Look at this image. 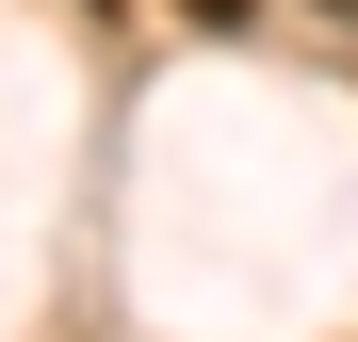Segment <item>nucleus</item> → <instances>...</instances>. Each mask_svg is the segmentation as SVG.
<instances>
[{"label":"nucleus","instance_id":"1","mask_svg":"<svg viewBox=\"0 0 358 342\" xmlns=\"http://www.w3.org/2000/svg\"><path fill=\"white\" fill-rule=\"evenodd\" d=\"M179 17H212V33H228V17H245V0H179Z\"/></svg>","mask_w":358,"mask_h":342},{"label":"nucleus","instance_id":"2","mask_svg":"<svg viewBox=\"0 0 358 342\" xmlns=\"http://www.w3.org/2000/svg\"><path fill=\"white\" fill-rule=\"evenodd\" d=\"M326 17H342V33H358V0H326Z\"/></svg>","mask_w":358,"mask_h":342}]
</instances>
